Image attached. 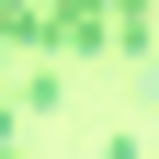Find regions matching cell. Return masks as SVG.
Listing matches in <instances>:
<instances>
[{
	"instance_id": "obj_4",
	"label": "cell",
	"mask_w": 159,
	"mask_h": 159,
	"mask_svg": "<svg viewBox=\"0 0 159 159\" xmlns=\"http://www.w3.org/2000/svg\"><path fill=\"white\" fill-rule=\"evenodd\" d=\"M0 159H23V114H11V102H0Z\"/></svg>"
},
{
	"instance_id": "obj_3",
	"label": "cell",
	"mask_w": 159,
	"mask_h": 159,
	"mask_svg": "<svg viewBox=\"0 0 159 159\" xmlns=\"http://www.w3.org/2000/svg\"><path fill=\"white\" fill-rule=\"evenodd\" d=\"M57 102H68V80H57V68H34L23 91H11V114H23V125H34V114H57Z\"/></svg>"
},
{
	"instance_id": "obj_1",
	"label": "cell",
	"mask_w": 159,
	"mask_h": 159,
	"mask_svg": "<svg viewBox=\"0 0 159 159\" xmlns=\"http://www.w3.org/2000/svg\"><path fill=\"white\" fill-rule=\"evenodd\" d=\"M148 46H159V11H148V0H102V57H136V68L159 80Z\"/></svg>"
},
{
	"instance_id": "obj_2",
	"label": "cell",
	"mask_w": 159,
	"mask_h": 159,
	"mask_svg": "<svg viewBox=\"0 0 159 159\" xmlns=\"http://www.w3.org/2000/svg\"><path fill=\"white\" fill-rule=\"evenodd\" d=\"M46 57H102V0H46Z\"/></svg>"
}]
</instances>
